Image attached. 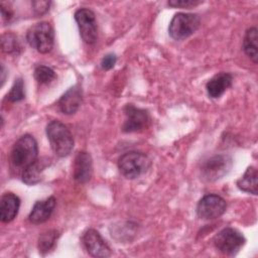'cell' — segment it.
<instances>
[{"instance_id": "17", "label": "cell", "mask_w": 258, "mask_h": 258, "mask_svg": "<svg viewBox=\"0 0 258 258\" xmlns=\"http://www.w3.org/2000/svg\"><path fill=\"white\" fill-rule=\"evenodd\" d=\"M47 162L43 159H36L34 162H32L30 165H28L26 168L22 171V180L26 184L33 185L38 183L41 180L42 172L44 168L46 167Z\"/></svg>"}, {"instance_id": "4", "label": "cell", "mask_w": 258, "mask_h": 258, "mask_svg": "<svg viewBox=\"0 0 258 258\" xmlns=\"http://www.w3.org/2000/svg\"><path fill=\"white\" fill-rule=\"evenodd\" d=\"M29 45L40 53H47L53 47L54 32L48 22L42 21L32 25L26 33Z\"/></svg>"}, {"instance_id": "13", "label": "cell", "mask_w": 258, "mask_h": 258, "mask_svg": "<svg viewBox=\"0 0 258 258\" xmlns=\"http://www.w3.org/2000/svg\"><path fill=\"white\" fill-rule=\"evenodd\" d=\"M54 197H49L42 201H37L28 216V220L32 224H41L49 219L55 207Z\"/></svg>"}, {"instance_id": "2", "label": "cell", "mask_w": 258, "mask_h": 258, "mask_svg": "<svg viewBox=\"0 0 258 258\" xmlns=\"http://www.w3.org/2000/svg\"><path fill=\"white\" fill-rule=\"evenodd\" d=\"M38 153L36 140L31 135L21 136L11 150V162L14 167L24 169L36 160Z\"/></svg>"}, {"instance_id": "5", "label": "cell", "mask_w": 258, "mask_h": 258, "mask_svg": "<svg viewBox=\"0 0 258 258\" xmlns=\"http://www.w3.org/2000/svg\"><path fill=\"white\" fill-rule=\"evenodd\" d=\"M201 19L194 13H176L168 26V33L175 40H183L194 34L200 27Z\"/></svg>"}, {"instance_id": "23", "label": "cell", "mask_w": 258, "mask_h": 258, "mask_svg": "<svg viewBox=\"0 0 258 258\" xmlns=\"http://www.w3.org/2000/svg\"><path fill=\"white\" fill-rule=\"evenodd\" d=\"M25 97V92H24V84L22 79H17L15 80L10 92L7 95V99L9 102L15 103L23 100Z\"/></svg>"}, {"instance_id": "14", "label": "cell", "mask_w": 258, "mask_h": 258, "mask_svg": "<svg viewBox=\"0 0 258 258\" xmlns=\"http://www.w3.org/2000/svg\"><path fill=\"white\" fill-rule=\"evenodd\" d=\"M82 103V90L79 86L70 88L59 99L58 107L63 114L71 115L78 111Z\"/></svg>"}, {"instance_id": "7", "label": "cell", "mask_w": 258, "mask_h": 258, "mask_svg": "<svg viewBox=\"0 0 258 258\" xmlns=\"http://www.w3.org/2000/svg\"><path fill=\"white\" fill-rule=\"evenodd\" d=\"M232 164L233 161L229 155L220 154L212 156L203 163L201 167L202 176L210 182L219 180L230 171Z\"/></svg>"}, {"instance_id": "12", "label": "cell", "mask_w": 258, "mask_h": 258, "mask_svg": "<svg viewBox=\"0 0 258 258\" xmlns=\"http://www.w3.org/2000/svg\"><path fill=\"white\" fill-rule=\"evenodd\" d=\"M93 172L91 155L86 151L77 153L74 161V178L79 183H86L90 180Z\"/></svg>"}, {"instance_id": "11", "label": "cell", "mask_w": 258, "mask_h": 258, "mask_svg": "<svg viewBox=\"0 0 258 258\" xmlns=\"http://www.w3.org/2000/svg\"><path fill=\"white\" fill-rule=\"evenodd\" d=\"M82 241L87 252L93 257L104 258L111 255L109 246L101 237L100 233L95 229L87 230L83 235Z\"/></svg>"}, {"instance_id": "21", "label": "cell", "mask_w": 258, "mask_h": 258, "mask_svg": "<svg viewBox=\"0 0 258 258\" xmlns=\"http://www.w3.org/2000/svg\"><path fill=\"white\" fill-rule=\"evenodd\" d=\"M1 47L3 51L13 54H18L21 50V46L17 37L12 33H5L2 35Z\"/></svg>"}, {"instance_id": "19", "label": "cell", "mask_w": 258, "mask_h": 258, "mask_svg": "<svg viewBox=\"0 0 258 258\" xmlns=\"http://www.w3.org/2000/svg\"><path fill=\"white\" fill-rule=\"evenodd\" d=\"M257 169L254 166H249L244 175L237 181L238 187L246 192L252 194V195H257V188H258V183H257Z\"/></svg>"}, {"instance_id": "26", "label": "cell", "mask_w": 258, "mask_h": 258, "mask_svg": "<svg viewBox=\"0 0 258 258\" xmlns=\"http://www.w3.org/2000/svg\"><path fill=\"white\" fill-rule=\"evenodd\" d=\"M50 2L47 1H33L32 6L37 14H43L49 9Z\"/></svg>"}, {"instance_id": "18", "label": "cell", "mask_w": 258, "mask_h": 258, "mask_svg": "<svg viewBox=\"0 0 258 258\" xmlns=\"http://www.w3.org/2000/svg\"><path fill=\"white\" fill-rule=\"evenodd\" d=\"M257 44H258V30L256 27H250L249 29H247L244 36L243 49L254 63H257L258 61Z\"/></svg>"}, {"instance_id": "8", "label": "cell", "mask_w": 258, "mask_h": 258, "mask_svg": "<svg viewBox=\"0 0 258 258\" xmlns=\"http://www.w3.org/2000/svg\"><path fill=\"white\" fill-rule=\"evenodd\" d=\"M227 208L225 200L218 195L203 197L197 206V215L202 220H214L221 217Z\"/></svg>"}, {"instance_id": "22", "label": "cell", "mask_w": 258, "mask_h": 258, "mask_svg": "<svg viewBox=\"0 0 258 258\" xmlns=\"http://www.w3.org/2000/svg\"><path fill=\"white\" fill-rule=\"evenodd\" d=\"M34 78L39 84L46 85L54 81L56 75L51 68L46 66H38L34 70Z\"/></svg>"}, {"instance_id": "27", "label": "cell", "mask_w": 258, "mask_h": 258, "mask_svg": "<svg viewBox=\"0 0 258 258\" xmlns=\"http://www.w3.org/2000/svg\"><path fill=\"white\" fill-rule=\"evenodd\" d=\"M1 13H2L3 20L6 22H9L13 15V12L11 11V9L9 7H5L3 3H1Z\"/></svg>"}, {"instance_id": "10", "label": "cell", "mask_w": 258, "mask_h": 258, "mask_svg": "<svg viewBox=\"0 0 258 258\" xmlns=\"http://www.w3.org/2000/svg\"><path fill=\"white\" fill-rule=\"evenodd\" d=\"M124 113L126 116L122 126L124 132H140L148 126L149 116L147 111L137 108L132 104H128L124 108Z\"/></svg>"}, {"instance_id": "15", "label": "cell", "mask_w": 258, "mask_h": 258, "mask_svg": "<svg viewBox=\"0 0 258 258\" xmlns=\"http://www.w3.org/2000/svg\"><path fill=\"white\" fill-rule=\"evenodd\" d=\"M233 82V77L229 73H219L215 75L206 85L208 95L211 98L221 97L231 86Z\"/></svg>"}, {"instance_id": "25", "label": "cell", "mask_w": 258, "mask_h": 258, "mask_svg": "<svg viewBox=\"0 0 258 258\" xmlns=\"http://www.w3.org/2000/svg\"><path fill=\"white\" fill-rule=\"evenodd\" d=\"M117 61V56L114 53H107L101 61V67L105 71H109L114 68L115 63Z\"/></svg>"}, {"instance_id": "20", "label": "cell", "mask_w": 258, "mask_h": 258, "mask_svg": "<svg viewBox=\"0 0 258 258\" xmlns=\"http://www.w3.org/2000/svg\"><path fill=\"white\" fill-rule=\"evenodd\" d=\"M57 237H58V232L56 230H49V231L41 234L38 239L39 252L42 255H44L49 250H51L56 243Z\"/></svg>"}, {"instance_id": "24", "label": "cell", "mask_w": 258, "mask_h": 258, "mask_svg": "<svg viewBox=\"0 0 258 258\" xmlns=\"http://www.w3.org/2000/svg\"><path fill=\"white\" fill-rule=\"evenodd\" d=\"M201 3H203V1H198V0H170V1H168L169 6L182 7V8L195 7Z\"/></svg>"}, {"instance_id": "1", "label": "cell", "mask_w": 258, "mask_h": 258, "mask_svg": "<svg viewBox=\"0 0 258 258\" xmlns=\"http://www.w3.org/2000/svg\"><path fill=\"white\" fill-rule=\"evenodd\" d=\"M46 135L52 151L59 157L68 156L74 148V138L69 128L60 121L53 120L46 126Z\"/></svg>"}, {"instance_id": "9", "label": "cell", "mask_w": 258, "mask_h": 258, "mask_svg": "<svg viewBox=\"0 0 258 258\" xmlns=\"http://www.w3.org/2000/svg\"><path fill=\"white\" fill-rule=\"evenodd\" d=\"M75 19L83 40L89 44L95 43L98 37V29L94 12L87 8H81L75 12Z\"/></svg>"}, {"instance_id": "28", "label": "cell", "mask_w": 258, "mask_h": 258, "mask_svg": "<svg viewBox=\"0 0 258 258\" xmlns=\"http://www.w3.org/2000/svg\"><path fill=\"white\" fill-rule=\"evenodd\" d=\"M2 85H3V83H4V81H5V78H4V75H5V71H4V66H2Z\"/></svg>"}, {"instance_id": "6", "label": "cell", "mask_w": 258, "mask_h": 258, "mask_svg": "<svg viewBox=\"0 0 258 258\" xmlns=\"http://www.w3.org/2000/svg\"><path fill=\"white\" fill-rule=\"evenodd\" d=\"M214 244L221 253L234 256L244 246L245 238L238 230L225 228L215 236Z\"/></svg>"}, {"instance_id": "16", "label": "cell", "mask_w": 258, "mask_h": 258, "mask_svg": "<svg viewBox=\"0 0 258 258\" xmlns=\"http://www.w3.org/2000/svg\"><path fill=\"white\" fill-rule=\"evenodd\" d=\"M20 207L19 198L12 194L6 192L1 197L0 201V219L3 223L11 222L18 213Z\"/></svg>"}, {"instance_id": "3", "label": "cell", "mask_w": 258, "mask_h": 258, "mask_svg": "<svg viewBox=\"0 0 258 258\" xmlns=\"http://www.w3.org/2000/svg\"><path fill=\"white\" fill-rule=\"evenodd\" d=\"M148 156L139 151H129L120 156L118 168L123 176L134 179L144 174L150 167Z\"/></svg>"}]
</instances>
